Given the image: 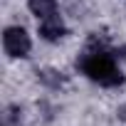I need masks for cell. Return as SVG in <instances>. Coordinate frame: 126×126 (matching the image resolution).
<instances>
[{
  "label": "cell",
  "instance_id": "obj_1",
  "mask_svg": "<svg viewBox=\"0 0 126 126\" xmlns=\"http://www.w3.org/2000/svg\"><path fill=\"white\" fill-rule=\"evenodd\" d=\"M77 67L84 77H89L92 82L101 84V87H119L124 84V74L116 67L114 54L106 49H89L87 54H82L77 59Z\"/></svg>",
  "mask_w": 126,
  "mask_h": 126
},
{
  "label": "cell",
  "instance_id": "obj_2",
  "mask_svg": "<svg viewBox=\"0 0 126 126\" xmlns=\"http://www.w3.org/2000/svg\"><path fill=\"white\" fill-rule=\"evenodd\" d=\"M3 47L8 52V57H27L30 54V35L25 32V27H8L3 32Z\"/></svg>",
  "mask_w": 126,
  "mask_h": 126
},
{
  "label": "cell",
  "instance_id": "obj_3",
  "mask_svg": "<svg viewBox=\"0 0 126 126\" xmlns=\"http://www.w3.org/2000/svg\"><path fill=\"white\" fill-rule=\"evenodd\" d=\"M40 35L47 42H57V40H62V37L67 35V27H64V22H62V17L54 13V15L40 20Z\"/></svg>",
  "mask_w": 126,
  "mask_h": 126
},
{
  "label": "cell",
  "instance_id": "obj_4",
  "mask_svg": "<svg viewBox=\"0 0 126 126\" xmlns=\"http://www.w3.org/2000/svg\"><path fill=\"white\" fill-rule=\"evenodd\" d=\"M27 3H30V10L37 15V20H45L57 13V0H27Z\"/></svg>",
  "mask_w": 126,
  "mask_h": 126
}]
</instances>
